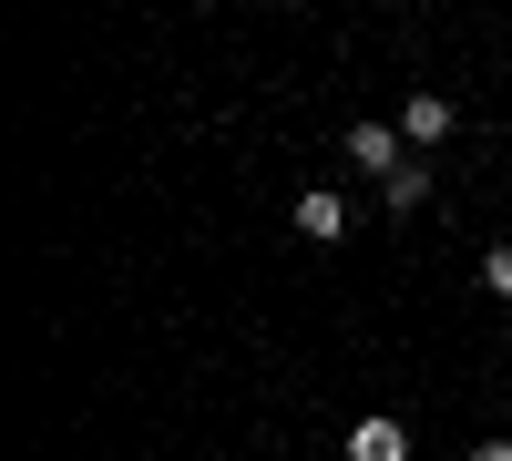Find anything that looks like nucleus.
Instances as JSON below:
<instances>
[{
	"instance_id": "1",
	"label": "nucleus",
	"mask_w": 512,
	"mask_h": 461,
	"mask_svg": "<svg viewBox=\"0 0 512 461\" xmlns=\"http://www.w3.org/2000/svg\"><path fill=\"white\" fill-rule=\"evenodd\" d=\"M349 164H369V175L390 185V175H400L410 154H400V134H390V123H349Z\"/></svg>"
},
{
	"instance_id": "2",
	"label": "nucleus",
	"mask_w": 512,
	"mask_h": 461,
	"mask_svg": "<svg viewBox=\"0 0 512 461\" xmlns=\"http://www.w3.org/2000/svg\"><path fill=\"white\" fill-rule=\"evenodd\" d=\"M297 236H318V246H338V236H349V205H338L328 185H308V195H297Z\"/></svg>"
},
{
	"instance_id": "3",
	"label": "nucleus",
	"mask_w": 512,
	"mask_h": 461,
	"mask_svg": "<svg viewBox=\"0 0 512 461\" xmlns=\"http://www.w3.org/2000/svg\"><path fill=\"white\" fill-rule=\"evenodd\" d=\"M451 123H461V113H451L441 93H410V103H400V144H441Z\"/></svg>"
},
{
	"instance_id": "4",
	"label": "nucleus",
	"mask_w": 512,
	"mask_h": 461,
	"mask_svg": "<svg viewBox=\"0 0 512 461\" xmlns=\"http://www.w3.org/2000/svg\"><path fill=\"white\" fill-rule=\"evenodd\" d=\"M349 461H410V431L400 421H359L349 431Z\"/></svg>"
},
{
	"instance_id": "5",
	"label": "nucleus",
	"mask_w": 512,
	"mask_h": 461,
	"mask_svg": "<svg viewBox=\"0 0 512 461\" xmlns=\"http://www.w3.org/2000/svg\"><path fill=\"white\" fill-rule=\"evenodd\" d=\"M379 195H390V216H410V205H431V164H400V175L379 185Z\"/></svg>"
},
{
	"instance_id": "6",
	"label": "nucleus",
	"mask_w": 512,
	"mask_h": 461,
	"mask_svg": "<svg viewBox=\"0 0 512 461\" xmlns=\"http://www.w3.org/2000/svg\"><path fill=\"white\" fill-rule=\"evenodd\" d=\"M482 287H492V298H512V246H492V257H482Z\"/></svg>"
},
{
	"instance_id": "7",
	"label": "nucleus",
	"mask_w": 512,
	"mask_h": 461,
	"mask_svg": "<svg viewBox=\"0 0 512 461\" xmlns=\"http://www.w3.org/2000/svg\"><path fill=\"white\" fill-rule=\"evenodd\" d=\"M472 461H512V441H482V451H472Z\"/></svg>"
}]
</instances>
